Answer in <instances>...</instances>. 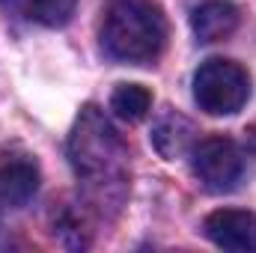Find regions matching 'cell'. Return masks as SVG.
Wrapping results in <instances>:
<instances>
[{
  "label": "cell",
  "instance_id": "obj_1",
  "mask_svg": "<svg viewBox=\"0 0 256 253\" xmlns=\"http://www.w3.org/2000/svg\"><path fill=\"white\" fill-rule=\"evenodd\" d=\"M68 161L84 200L96 212H116L128 194V149L108 116L86 104L68 134Z\"/></svg>",
  "mask_w": 256,
  "mask_h": 253
},
{
  "label": "cell",
  "instance_id": "obj_2",
  "mask_svg": "<svg viewBox=\"0 0 256 253\" xmlns=\"http://www.w3.org/2000/svg\"><path fill=\"white\" fill-rule=\"evenodd\" d=\"M167 21L152 0H114L104 12L102 45L114 60L152 63L164 51Z\"/></svg>",
  "mask_w": 256,
  "mask_h": 253
},
{
  "label": "cell",
  "instance_id": "obj_3",
  "mask_svg": "<svg viewBox=\"0 0 256 253\" xmlns=\"http://www.w3.org/2000/svg\"><path fill=\"white\" fill-rule=\"evenodd\" d=\"M194 98L212 116H230L250 98V78L232 60H208L194 74Z\"/></svg>",
  "mask_w": 256,
  "mask_h": 253
},
{
  "label": "cell",
  "instance_id": "obj_4",
  "mask_svg": "<svg viewBox=\"0 0 256 253\" xmlns=\"http://www.w3.org/2000/svg\"><path fill=\"white\" fill-rule=\"evenodd\" d=\"M191 170L202 188L224 194L238 185L244 173V158L230 137H206L191 149Z\"/></svg>",
  "mask_w": 256,
  "mask_h": 253
},
{
  "label": "cell",
  "instance_id": "obj_5",
  "mask_svg": "<svg viewBox=\"0 0 256 253\" xmlns=\"http://www.w3.org/2000/svg\"><path fill=\"white\" fill-rule=\"evenodd\" d=\"M206 236L224 250L256 253V214L242 208H220L212 212L202 224Z\"/></svg>",
  "mask_w": 256,
  "mask_h": 253
},
{
  "label": "cell",
  "instance_id": "obj_6",
  "mask_svg": "<svg viewBox=\"0 0 256 253\" xmlns=\"http://www.w3.org/2000/svg\"><path fill=\"white\" fill-rule=\"evenodd\" d=\"M39 190V164L27 152L0 155V202L21 208Z\"/></svg>",
  "mask_w": 256,
  "mask_h": 253
},
{
  "label": "cell",
  "instance_id": "obj_7",
  "mask_svg": "<svg viewBox=\"0 0 256 253\" xmlns=\"http://www.w3.org/2000/svg\"><path fill=\"white\" fill-rule=\"evenodd\" d=\"M191 27L200 42H220L238 27V6L230 0H206L194 9Z\"/></svg>",
  "mask_w": 256,
  "mask_h": 253
},
{
  "label": "cell",
  "instance_id": "obj_8",
  "mask_svg": "<svg viewBox=\"0 0 256 253\" xmlns=\"http://www.w3.org/2000/svg\"><path fill=\"white\" fill-rule=\"evenodd\" d=\"M152 143H155V149H158L161 158L176 161V158H182V155L191 152L194 126L182 116V114L167 110V114L155 122V128H152Z\"/></svg>",
  "mask_w": 256,
  "mask_h": 253
},
{
  "label": "cell",
  "instance_id": "obj_9",
  "mask_svg": "<svg viewBox=\"0 0 256 253\" xmlns=\"http://www.w3.org/2000/svg\"><path fill=\"white\" fill-rule=\"evenodd\" d=\"M152 108V96L140 84H120L110 96V110L126 120V122H140Z\"/></svg>",
  "mask_w": 256,
  "mask_h": 253
},
{
  "label": "cell",
  "instance_id": "obj_10",
  "mask_svg": "<svg viewBox=\"0 0 256 253\" xmlns=\"http://www.w3.org/2000/svg\"><path fill=\"white\" fill-rule=\"evenodd\" d=\"M74 3L78 0H27V12L45 27H63L74 12Z\"/></svg>",
  "mask_w": 256,
  "mask_h": 253
}]
</instances>
